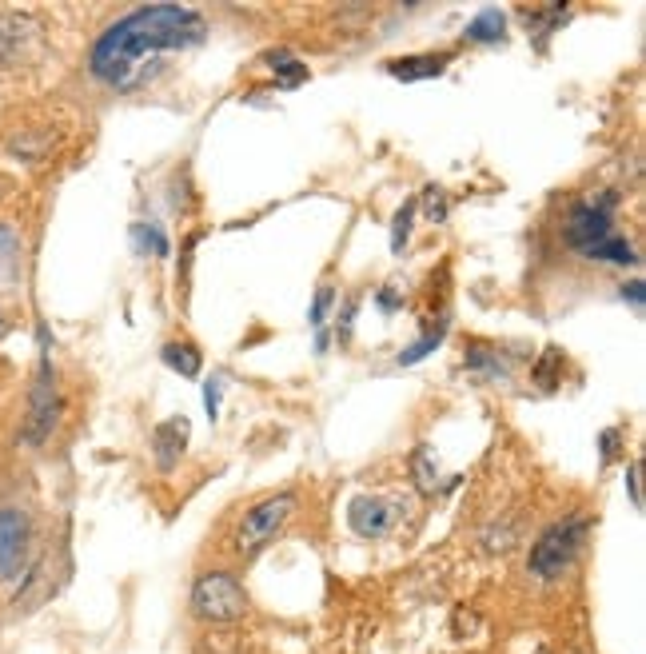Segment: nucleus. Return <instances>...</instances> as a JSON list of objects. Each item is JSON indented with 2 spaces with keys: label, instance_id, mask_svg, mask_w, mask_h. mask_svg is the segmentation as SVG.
<instances>
[{
  "label": "nucleus",
  "instance_id": "1",
  "mask_svg": "<svg viewBox=\"0 0 646 654\" xmlns=\"http://www.w3.org/2000/svg\"><path fill=\"white\" fill-rule=\"evenodd\" d=\"M208 36V20L188 4H148L120 16L92 44L88 68L112 92H140L172 52H188Z\"/></svg>",
  "mask_w": 646,
  "mask_h": 654
},
{
  "label": "nucleus",
  "instance_id": "22",
  "mask_svg": "<svg viewBox=\"0 0 646 654\" xmlns=\"http://www.w3.org/2000/svg\"><path fill=\"white\" fill-rule=\"evenodd\" d=\"M423 208H427V220H435V224H443L447 220V208H451V200H447V192L443 188H427L423 192Z\"/></svg>",
  "mask_w": 646,
  "mask_h": 654
},
{
  "label": "nucleus",
  "instance_id": "17",
  "mask_svg": "<svg viewBox=\"0 0 646 654\" xmlns=\"http://www.w3.org/2000/svg\"><path fill=\"white\" fill-rule=\"evenodd\" d=\"M411 479H415L419 495H435L439 491V463H435V455L427 447H419L411 455Z\"/></svg>",
  "mask_w": 646,
  "mask_h": 654
},
{
  "label": "nucleus",
  "instance_id": "26",
  "mask_svg": "<svg viewBox=\"0 0 646 654\" xmlns=\"http://www.w3.org/2000/svg\"><path fill=\"white\" fill-rule=\"evenodd\" d=\"M599 451H603V463L615 459V451H619V431H615V427H607V431L599 435Z\"/></svg>",
  "mask_w": 646,
  "mask_h": 654
},
{
  "label": "nucleus",
  "instance_id": "6",
  "mask_svg": "<svg viewBox=\"0 0 646 654\" xmlns=\"http://www.w3.org/2000/svg\"><path fill=\"white\" fill-rule=\"evenodd\" d=\"M296 511V495L292 491H284V495H272V499H264V503H256L244 519H240V527H236V547L244 551V555H252V551H260L264 543H272L276 535H280V527L288 523V515Z\"/></svg>",
  "mask_w": 646,
  "mask_h": 654
},
{
  "label": "nucleus",
  "instance_id": "24",
  "mask_svg": "<svg viewBox=\"0 0 646 654\" xmlns=\"http://www.w3.org/2000/svg\"><path fill=\"white\" fill-rule=\"evenodd\" d=\"M220 391H224V375H212L208 387H204V403H208V419L212 423L220 419Z\"/></svg>",
  "mask_w": 646,
  "mask_h": 654
},
{
  "label": "nucleus",
  "instance_id": "20",
  "mask_svg": "<svg viewBox=\"0 0 646 654\" xmlns=\"http://www.w3.org/2000/svg\"><path fill=\"white\" fill-rule=\"evenodd\" d=\"M132 244H136V252H152V256H168V236L156 228V224H136L132 228Z\"/></svg>",
  "mask_w": 646,
  "mask_h": 654
},
{
  "label": "nucleus",
  "instance_id": "11",
  "mask_svg": "<svg viewBox=\"0 0 646 654\" xmlns=\"http://www.w3.org/2000/svg\"><path fill=\"white\" fill-rule=\"evenodd\" d=\"M451 64V56H403V60H391L387 72L395 80H431V76H443V68Z\"/></svg>",
  "mask_w": 646,
  "mask_h": 654
},
{
  "label": "nucleus",
  "instance_id": "4",
  "mask_svg": "<svg viewBox=\"0 0 646 654\" xmlns=\"http://www.w3.org/2000/svg\"><path fill=\"white\" fill-rule=\"evenodd\" d=\"M48 327L40 324V367H36V383H32V399H28V419H24V443H44L56 427L60 415V395H56V375L48 363Z\"/></svg>",
  "mask_w": 646,
  "mask_h": 654
},
{
  "label": "nucleus",
  "instance_id": "12",
  "mask_svg": "<svg viewBox=\"0 0 646 654\" xmlns=\"http://www.w3.org/2000/svg\"><path fill=\"white\" fill-rule=\"evenodd\" d=\"M264 64L276 72V88H300V84L308 80V64L296 60V52H288V48L264 52Z\"/></svg>",
  "mask_w": 646,
  "mask_h": 654
},
{
  "label": "nucleus",
  "instance_id": "21",
  "mask_svg": "<svg viewBox=\"0 0 646 654\" xmlns=\"http://www.w3.org/2000/svg\"><path fill=\"white\" fill-rule=\"evenodd\" d=\"M411 220H415V200H407V204L395 212V224H391V252H395V256H403V248H407Z\"/></svg>",
  "mask_w": 646,
  "mask_h": 654
},
{
  "label": "nucleus",
  "instance_id": "18",
  "mask_svg": "<svg viewBox=\"0 0 646 654\" xmlns=\"http://www.w3.org/2000/svg\"><path fill=\"white\" fill-rule=\"evenodd\" d=\"M563 363H567L563 351H559V347H547L543 359L535 363V383H539L543 391H555V387H559V375H563Z\"/></svg>",
  "mask_w": 646,
  "mask_h": 654
},
{
  "label": "nucleus",
  "instance_id": "16",
  "mask_svg": "<svg viewBox=\"0 0 646 654\" xmlns=\"http://www.w3.org/2000/svg\"><path fill=\"white\" fill-rule=\"evenodd\" d=\"M463 363H467V371H475V375H483V379H503V375H507V359H503L495 347H487V343L467 347Z\"/></svg>",
  "mask_w": 646,
  "mask_h": 654
},
{
  "label": "nucleus",
  "instance_id": "2",
  "mask_svg": "<svg viewBox=\"0 0 646 654\" xmlns=\"http://www.w3.org/2000/svg\"><path fill=\"white\" fill-rule=\"evenodd\" d=\"M619 192L615 188H603L595 196H579L571 208H567V220H563V240L575 256L583 260H595V264H619V268H635L639 264V252L631 248L627 236H619L615 228V212H619Z\"/></svg>",
  "mask_w": 646,
  "mask_h": 654
},
{
  "label": "nucleus",
  "instance_id": "13",
  "mask_svg": "<svg viewBox=\"0 0 646 654\" xmlns=\"http://www.w3.org/2000/svg\"><path fill=\"white\" fill-rule=\"evenodd\" d=\"M20 280V236L0 224V292H12Z\"/></svg>",
  "mask_w": 646,
  "mask_h": 654
},
{
  "label": "nucleus",
  "instance_id": "3",
  "mask_svg": "<svg viewBox=\"0 0 646 654\" xmlns=\"http://www.w3.org/2000/svg\"><path fill=\"white\" fill-rule=\"evenodd\" d=\"M583 539H587V519H583V515H571V519L547 527V531L535 539V547H531V559H527L531 575H535V579H559V575L575 563Z\"/></svg>",
  "mask_w": 646,
  "mask_h": 654
},
{
  "label": "nucleus",
  "instance_id": "28",
  "mask_svg": "<svg viewBox=\"0 0 646 654\" xmlns=\"http://www.w3.org/2000/svg\"><path fill=\"white\" fill-rule=\"evenodd\" d=\"M375 304H379V308L391 316V312L399 308V292H395V288H379V292H375Z\"/></svg>",
  "mask_w": 646,
  "mask_h": 654
},
{
  "label": "nucleus",
  "instance_id": "8",
  "mask_svg": "<svg viewBox=\"0 0 646 654\" xmlns=\"http://www.w3.org/2000/svg\"><path fill=\"white\" fill-rule=\"evenodd\" d=\"M399 519H403V507L391 503V499H379V495H355L351 507H347V527L355 535H363V539L387 535Z\"/></svg>",
  "mask_w": 646,
  "mask_h": 654
},
{
  "label": "nucleus",
  "instance_id": "7",
  "mask_svg": "<svg viewBox=\"0 0 646 654\" xmlns=\"http://www.w3.org/2000/svg\"><path fill=\"white\" fill-rule=\"evenodd\" d=\"M32 519L16 507H0V583H16L28 571Z\"/></svg>",
  "mask_w": 646,
  "mask_h": 654
},
{
  "label": "nucleus",
  "instance_id": "10",
  "mask_svg": "<svg viewBox=\"0 0 646 654\" xmlns=\"http://www.w3.org/2000/svg\"><path fill=\"white\" fill-rule=\"evenodd\" d=\"M152 451H156V467H160V471H172V467L180 463V455L188 451V419H184V415L164 419V423L152 431Z\"/></svg>",
  "mask_w": 646,
  "mask_h": 654
},
{
  "label": "nucleus",
  "instance_id": "19",
  "mask_svg": "<svg viewBox=\"0 0 646 654\" xmlns=\"http://www.w3.org/2000/svg\"><path fill=\"white\" fill-rule=\"evenodd\" d=\"M443 335H447V320H439V324L431 327V331H423L419 339H415V347H407V351H399V367L403 363H419L423 355H431L439 343H443Z\"/></svg>",
  "mask_w": 646,
  "mask_h": 654
},
{
  "label": "nucleus",
  "instance_id": "25",
  "mask_svg": "<svg viewBox=\"0 0 646 654\" xmlns=\"http://www.w3.org/2000/svg\"><path fill=\"white\" fill-rule=\"evenodd\" d=\"M623 300H627L635 312H643V308H646V284H643V280H631V284L623 288Z\"/></svg>",
  "mask_w": 646,
  "mask_h": 654
},
{
  "label": "nucleus",
  "instance_id": "15",
  "mask_svg": "<svg viewBox=\"0 0 646 654\" xmlns=\"http://www.w3.org/2000/svg\"><path fill=\"white\" fill-rule=\"evenodd\" d=\"M160 359L172 367V371H180L184 379H196L200 375V367H204V359H200V351L188 343V339H172V343H164V351H160Z\"/></svg>",
  "mask_w": 646,
  "mask_h": 654
},
{
  "label": "nucleus",
  "instance_id": "14",
  "mask_svg": "<svg viewBox=\"0 0 646 654\" xmlns=\"http://www.w3.org/2000/svg\"><path fill=\"white\" fill-rule=\"evenodd\" d=\"M467 40H475V44H499L503 36H507V16L499 12V8H483L471 24H467V32H463Z\"/></svg>",
  "mask_w": 646,
  "mask_h": 654
},
{
  "label": "nucleus",
  "instance_id": "23",
  "mask_svg": "<svg viewBox=\"0 0 646 654\" xmlns=\"http://www.w3.org/2000/svg\"><path fill=\"white\" fill-rule=\"evenodd\" d=\"M331 304H335V292H331V288H320V292H316V304H312V312H308V324L316 327V331H323V320H327Z\"/></svg>",
  "mask_w": 646,
  "mask_h": 654
},
{
  "label": "nucleus",
  "instance_id": "27",
  "mask_svg": "<svg viewBox=\"0 0 646 654\" xmlns=\"http://www.w3.org/2000/svg\"><path fill=\"white\" fill-rule=\"evenodd\" d=\"M627 491H631V503L643 511V483H639V463L627 467Z\"/></svg>",
  "mask_w": 646,
  "mask_h": 654
},
{
  "label": "nucleus",
  "instance_id": "5",
  "mask_svg": "<svg viewBox=\"0 0 646 654\" xmlns=\"http://www.w3.org/2000/svg\"><path fill=\"white\" fill-rule=\"evenodd\" d=\"M192 611L204 623H236L248 611V595H244V587L228 571H212V575H200L196 579V587H192Z\"/></svg>",
  "mask_w": 646,
  "mask_h": 654
},
{
  "label": "nucleus",
  "instance_id": "9",
  "mask_svg": "<svg viewBox=\"0 0 646 654\" xmlns=\"http://www.w3.org/2000/svg\"><path fill=\"white\" fill-rule=\"evenodd\" d=\"M44 44V32L28 16H0V64L32 60Z\"/></svg>",
  "mask_w": 646,
  "mask_h": 654
}]
</instances>
